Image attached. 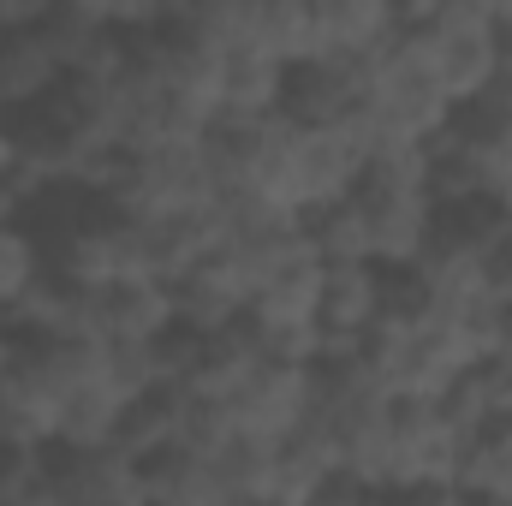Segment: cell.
Masks as SVG:
<instances>
[{"instance_id":"7c38bea8","label":"cell","mask_w":512,"mask_h":506,"mask_svg":"<svg viewBox=\"0 0 512 506\" xmlns=\"http://www.w3.org/2000/svg\"><path fill=\"white\" fill-rule=\"evenodd\" d=\"M399 36L387 0H316V60H376Z\"/></svg>"},{"instance_id":"d4e9b609","label":"cell","mask_w":512,"mask_h":506,"mask_svg":"<svg viewBox=\"0 0 512 506\" xmlns=\"http://www.w3.org/2000/svg\"><path fill=\"white\" fill-rule=\"evenodd\" d=\"M12 173H18V149H12V126L0 114V179H12Z\"/></svg>"},{"instance_id":"8992f818","label":"cell","mask_w":512,"mask_h":506,"mask_svg":"<svg viewBox=\"0 0 512 506\" xmlns=\"http://www.w3.org/2000/svg\"><path fill=\"white\" fill-rule=\"evenodd\" d=\"M382 322V268L376 262H328L322 274V310H316V340L322 364L358 358L370 328Z\"/></svg>"},{"instance_id":"9a60e30c","label":"cell","mask_w":512,"mask_h":506,"mask_svg":"<svg viewBox=\"0 0 512 506\" xmlns=\"http://www.w3.org/2000/svg\"><path fill=\"white\" fill-rule=\"evenodd\" d=\"M126 417V399L108 381H84L60 399V423H54V447H108L114 429Z\"/></svg>"},{"instance_id":"ffe728a7","label":"cell","mask_w":512,"mask_h":506,"mask_svg":"<svg viewBox=\"0 0 512 506\" xmlns=\"http://www.w3.org/2000/svg\"><path fill=\"white\" fill-rule=\"evenodd\" d=\"M48 489V447L0 441V506H24Z\"/></svg>"},{"instance_id":"277c9868","label":"cell","mask_w":512,"mask_h":506,"mask_svg":"<svg viewBox=\"0 0 512 506\" xmlns=\"http://www.w3.org/2000/svg\"><path fill=\"white\" fill-rule=\"evenodd\" d=\"M48 268L72 286H114V280H143L149 274V256H143V227L114 215L108 203L78 221L60 245H48Z\"/></svg>"},{"instance_id":"d6986e66","label":"cell","mask_w":512,"mask_h":506,"mask_svg":"<svg viewBox=\"0 0 512 506\" xmlns=\"http://www.w3.org/2000/svg\"><path fill=\"white\" fill-rule=\"evenodd\" d=\"M102 381L126 405L149 399V393H167L161 387V364H155V346H102Z\"/></svg>"},{"instance_id":"603a6c76","label":"cell","mask_w":512,"mask_h":506,"mask_svg":"<svg viewBox=\"0 0 512 506\" xmlns=\"http://www.w3.org/2000/svg\"><path fill=\"white\" fill-rule=\"evenodd\" d=\"M298 506H376V495L364 483H352V477H328L310 501H298Z\"/></svg>"},{"instance_id":"cb8c5ba5","label":"cell","mask_w":512,"mask_h":506,"mask_svg":"<svg viewBox=\"0 0 512 506\" xmlns=\"http://www.w3.org/2000/svg\"><path fill=\"white\" fill-rule=\"evenodd\" d=\"M376 506H471L459 489H405V495H376Z\"/></svg>"},{"instance_id":"8fae6325","label":"cell","mask_w":512,"mask_h":506,"mask_svg":"<svg viewBox=\"0 0 512 506\" xmlns=\"http://www.w3.org/2000/svg\"><path fill=\"white\" fill-rule=\"evenodd\" d=\"M60 84H66V60L48 36V18L36 30L0 36V114H24V108L48 102Z\"/></svg>"},{"instance_id":"44dd1931","label":"cell","mask_w":512,"mask_h":506,"mask_svg":"<svg viewBox=\"0 0 512 506\" xmlns=\"http://www.w3.org/2000/svg\"><path fill=\"white\" fill-rule=\"evenodd\" d=\"M483 286H489L495 298H512V227L489 245V256H483Z\"/></svg>"},{"instance_id":"5bb4252c","label":"cell","mask_w":512,"mask_h":506,"mask_svg":"<svg viewBox=\"0 0 512 506\" xmlns=\"http://www.w3.org/2000/svg\"><path fill=\"white\" fill-rule=\"evenodd\" d=\"M328 477H340V465H334V447H328V435L316 423H304L298 435L274 441V501L280 506L310 501Z\"/></svg>"},{"instance_id":"2e32d148","label":"cell","mask_w":512,"mask_h":506,"mask_svg":"<svg viewBox=\"0 0 512 506\" xmlns=\"http://www.w3.org/2000/svg\"><path fill=\"white\" fill-rule=\"evenodd\" d=\"M459 495L471 506H512V417L471 435V453H465V471H459Z\"/></svg>"},{"instance_id":"3957f363","label":"cell","mask_w":512,"mask_h":506,"mask_svg":"<svg viewBox=\"0 0 512 506\" xmlns=\"http://www.w3.org/2000/svg\"><path fill=\"white\" fill-rule=\"evenodd\" d=\"M233 435L245 441H286L310 423L316 411V364H280V358H262L251 376L239 381L227 399H221Z\"/></svg>"},{"instance_id":"9c48e42d","label":"cell","mask_w":512,"mask_h":506,"mask_svg":"<svg viewBox=\"0 0 512 506\" xmlns=\"http://www.w3.org/2000/svg\"><path fill=\"white\" fill-rule=\"evenodd\" d=\"M251 316V280L233 256H209L203 268H191L185 280H173V322L191 334H221L233 322Z\"/></svg>"},{"instance_id":"6da1fadb","label":"cell","mask_w":512,"mask_h":506,"mask_svg":"<svg viewBox=\"0 0 512 506\" xmlns=\"http://www.w3.org/2000/svg\"><path fill=\"white\" fill-rule=\"evenodd\" d=\"M352 209L364 221L370 262L382 274L417 268L435 239V197H429V149H376L370 173L352 191Z\"/></svg>"},{"instance_id":"5b68a950","label":"cell","mask_w":512,"mask_h":506,"mask_svg":"<svg viewBox=\"0 0 512 506\" xmlns=\"http://www.w3.org/2000/svg\"><path fill=\"white\" fill-rule=\"evenodd\" d=\"M376 60H310V66H292L280 120L298 131H334V126L364 120L370 114V84H376Z\"/></svg>"},{"instance_id":"4fadbf2b","label":"cell","mask_w":512,"mask_h":506,"mask_svg":"<svg viewBox=\"0 0 512 506\" xmlns=\"http://www.w3.org/2000/svg\"><path fill=\"white\" fill-rule=\"evenodd\" d=\"M286 102V66L262 54H227L221 66V114L233 120H280Z\"/></svg>"},{"instance_id":"ba28073f","label":"cell","mask_w":512,"mask_h":506,"mask_svg":"<svg viewBox=\"0 0 512 506\" xmlns=\"http://www.w3.org/2000/svg\"><path fill=\"white\" fill-rule=\"evenodd\" d=\"M48 495L66 506H143V465L108 447H48Z\"/></svg>"},{"instance_id":"30bf717a","label":"cell","mask_w":512,"mask_h":506,"mask_svg":"<svg viewBox=\"0 0 512 506\" xmlns=\"http://www.w3.org/2000/svg\"><path fill=\"white\" fill-rule=\"evenodd\" d=\"M227 251V203L197 209V215H167V221H143V256H149V280L173 286L191 268H203L209 256Z\"/></svg>"},{"instance_id":"e0dca14e","label":"cell","mask_w":512,"mask_h":506,"mask_svg":"<svg viewBox=\"0 0 512 506\" xmlns=\"http://www.w3.org/2000/svg\"><path fill=\"white\" fill-rule=\"evenodd\" d=\"M114 447H120L126 459H137V465L173 453V447H179V393L167 387V393H149V399L126 405V417H120V429H114Z\"/></svg>"},{"instance_id":"4316f807","label":"cell","mask_w":512,"mask_h":506,"mask_svg":"<svg viewBox=\"0 0 512 506\" xmlns=\"http://www.w3.org/2000/svg\"><path fill=\"white\" fill-rule=\"evenodd\" d=\"M24 506H66V501H60V495H48V489H42V495H36V501H24Z\"/></svg>"},{"instance_id":"7402d4cb","label":"cell","mask_w":512,"mask_h":506,"mask_svg":"<svg viewBox=\"0 0 512 506\" xmlns=\"http://www.w3.org/2000/svg\"><path fill=\"white\" fill-rule=\"evenodd\" d=\"M483 12H489L495 60H501V72H495V78H507V84H512V0H483Z\"/></svg>"},{"instance_id":"ac0fdd59","label":"cell","mask_w":512,"mask_h":506,"mask_svg":"<svg viewBox=\"0 0 512 506\" xmlns=\"http://www.w3.org/2000/svg\"><path fill=\"white\" fill-rule=\"evenodd\" d=\"M48 274V251H42V239L24 227V221H12V227H0V316L36 286Z\"/></svg>"},{"instance_id":"484cf974","label":"cell","mask_w":512,"mask_h":506,"mask_svg":"<svg viewBox=\"0 0 512 506\" xmlns=\"http://www.w3.org/2000/svg\"><path fill=\"white\" fill-rule=\"evenodd\" d=\"M12 364H18V340L0 328V387H6V376H12Z\"/></svg>"},{"instance_id":"52a82bcc","label":"cell","mask_w":512,"mask_h":506,"mask_svg":"<svg viewBox=\"0 0 512 506\" xmlns=\"http://www.w3.org/2000/svg\"><path fill=\"white\" fill-rule=\"evenodd\" d=\"M173 322V286L161 280H114L84 292V340L96 346H155Z\"/></svg>"},{"instance_id":"7a4b0ae2","label":"cell","mask_w":512,"mask_h":506,"mask_svg":"<svg viewBox=\"0 0 512 506\" xmlns=\"http://www.w3.org/2000/svg\"><path fill=\"white\" fill-rule=\"evenodd\" d=\"M399 42L405 54L435 78V90L453 108H471L501 60H495V30L483 0H423V6H399Z\"/></svg>"}]
</instances>
